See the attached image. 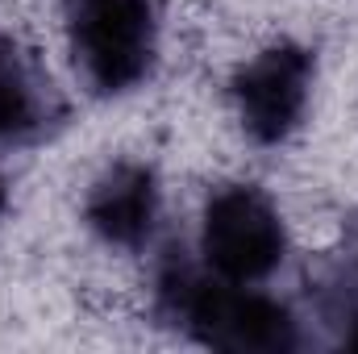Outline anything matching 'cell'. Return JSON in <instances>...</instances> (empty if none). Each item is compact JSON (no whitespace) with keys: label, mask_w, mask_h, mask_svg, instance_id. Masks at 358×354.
<instances>
[{"label":"cell","mask_w":358,"mask_h":354,"mask_svg":"<svg viewBox=\"0 0 358 354\" xmlns=\"http://www.w3.org/2000/svg\"><path fill=\"white\" fill-rule=\"evenodd\" d=\"M88 225L108 246H142L159 217V179L146 163H113L88 192Z\"/></svg>","instance_id":"obj_5"},{"label":"cell","mask_w":358,"mask_h":354,"mask_svg":"<svg viewBox=\"0 0 358 354\" xmlns=\"http://www.w3.org/2000/svg\"><path fill=\"white\" fill-rule=\"evenodd\" d=\"M71 55L100 96L138 88L155 63V4L150 0H63Z\"/></svg>","instance_id":"obj_2"},{"label":"cell","mask_w":358,"mask_h":354,"mask_svg":"<svg viewBox=\"0 0 358 354\" xmlns=\"http://www.w3.org/2000/svg\"><path fill=\"white\" fill-rule=\"evenodd\" d=\"M163 309L196 342L229 354H287L296 351L292 313L229 279H204L192 267L163 271Z\"/></svg>","instance_id":"obj_1"},{"label":"cell","mask_w":358,"mask_h":354,"mask_svg":"<svg viewBox=\"0 0 358 354\" xmlns=\"http://www.w3.org/2000/svg\"><path fill=\"white\" fill-rule=\"evenodd\" d=\"M346 342H350V346H355V351H358V325H355V334H350V338H346Z\"/></svg>","instance_id":"obj_8"},{"label":"cell","mask_w":358,"mask_h":354,"mask_svg":"<svg viewBox=\"0 0 358 354\" xmlns=\"http://www.w3.org/2000/svg\"><path fill=\"white\" fill-rule=\"evenodd\" d=\"M55 117L50 80L29 63V55L0 38V142H34Z\"/></svg>","instance_id":"obj_6"},{"label":"cell","mask_w":358,"mask_h":354,"mask_svg":"<svg viewBox=\"0 0 358 354\" xmlns=\"http://www.w3.org/2000/svg\"><path fill=\"white\" fill-rule=\"evenodd\" d=\"M283 221L255 183H225L204 204L200 255L217 279L255 283L283 263Z\"/></svg>","instance_id":"obj_3"},{"label":"cell","mask_w":358,"mask_h":354,"mask_svg":"<svg viewBox=\"0 0 358 354\" xmlns=\"http://www.w3.org/2000/svg\"><path fill=\"white\" fill-rule=\"evenodd\" d=\"M4 200H8V196H4V179H0V217H4Z\"/></svg>","instance_id":"obj_7"},{"label":"cell","mask_w":358,"mask_h":354,"mask_svg":"<svg viewBox=\"0 0 358 354\" xmlns=\"http://www.w3.org/2000/svg\"><path fill=\"white\" fill-rule=\"evenodd\" d=\"M308 88H313V55L304 46L279 42L263 50L234 76V100H238L242 129L263 146L283 142L304 117Z\"/></svg>","instance_id":"obj_4"}]
</instances>
